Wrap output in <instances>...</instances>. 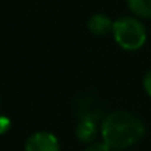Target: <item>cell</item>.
I'll return each instance as SVG.
<instances>
[{"mask_svg":"<svg viewBox=\"0 0 151 151\" xmlns=\"http://www.w3.org/2000/svg\"><path fill=\"white\" fill-rule=\"evenodd\" d=\"M74 113L79 120L89 119V120H99L102 116V108L99 101L93 95H80L74 101Z\"/></svg>","mask_w":151,"mask_h":151,"instance_id":"3957f363","label":"cell"},{"mask_svg":"<svg viewBox=\"0 0 151 151\" xmlns=\"http://www.w3.org/2000/svg\"><path fill=\"white\" fill-rule=\"evenodd\" d=\"M85 151H113V150L102 141V142H92V144H89Z\"/></svg>","mask_w":151,"mask_h":151,"instance_id":"ba28073f","label":"cell"},{"mask_svg":"<svg viewBox=\"0 0 151 151\" xmlns=\"http://www.w3.org/2000/svg\"><path fill=\"white\" fill-rule=\"evenodd\" d=\"M114 21L105 14H95L88 21V30L93 36H107L113 33Z\"/></svg>","mask_w":151,"mask_h":151,"instance_id":"8992f818","label":"cell"},{"mask_svg":"<svg viewBox=\"0 0 151 151\" xmlns=\"http://www.w3.org/2000/svg\"><path fill=\"white\" fill-rule=\"evenodd\" d=\"M114 42L124 50L133 52L141 49L147 42V28L136 17H120L113 25Z\"/></svg>","mask_w":151,"mask_h":151,"instance_id":"7a4b0ae2","label":"cell"},{"mask_svg":"<svg viewBox=\"0 0 151 151\" xmlns=\"http://www.w3.org/2000/svg\"><path fill=\"white\" fill-rule=\"evenodd\" d=\"M24 151H59V142L53 133L40 130L28 136Z\"/></svg>","mask_w":151,"mask_h":151,"instance_id":"277c9868","label":"cell"},{"mask_svg":"<svg viewBox=\"0 0 151 151\" xmlns=\"http://www.w3.org/2000/svg\"><path fill=\"white\" fill-rule=\"evenodd\" d=\"M145 135L142 120L129 111H113L101 123L102 141L113 150H126L139 142Z\"/></svg>","mask_w":151,"mask_h":151,"instance_id":"6da1fadb","label":"cell"},{"mask_svg":"<svg viewBox=\"0 0 151 151\" xmlns=\"http://www.w3.org/2000/svg\"><path fill=\"white\" fill-rule=\"evenodd\" d=\"M12 126V122L6 116H0V135H5Z\"/></svg>","mask_w":151,"mask_h":151,"instance_id":"9c48e42d","label":"cell"},{"mask_svg":"<svg viewBox=\"0 0 151 151\" xmlns=\"http://www.w3.org/2000/svg\"><path fill=\"white\" fill-rule=\"evenodd\" d=\"M99 132H101V127H98L96 120L82 119V120H79L77 127H76V138L82 144H92V142H95Z\"/></svg>","mask_w":151,"mask_h":151,"instance_id":"5b68a950","label":"cell"},{"mask_svg":"<svg viewBox=\"0 0 151 151\" xmlns=\"http://www.w3.org/2000/svg\"><path fill=\"white\" fill-rule=\"evenodd\" d=\"M129 11L136 18H151V0H126Z\"/></svg>","mask_w":151,"mask_h":151,"instance_id":"52a82bcc","label":"cell"},{"mask_svg":"<svg viewBox=\"0 0 151 151\" xmlns=\"http://www.w3.org/2000/svg\"><path fill=\"white\" fill-rule=\"evenodd\" d=\"M142 86H144V91L147 92L148 96H151V70H148L144 76V80H142Z\"/></svg>","mask_w":151,"mask_h":151,"instance_id":"30bf717a","label":"cell"},{"mask_svg":"<svg viewBox=\"0 0 151 151\" xmlns=\"http://www.w3.org/2000/svg\"><path fill=\"white\" fill-rule=\"evenodd\" d=\"M120 151H123V150H120Z\"/></svg>","mask_w":151,"mask_h":151,"instance_id":"8fae6325","label":"cell"}]
</instances>
